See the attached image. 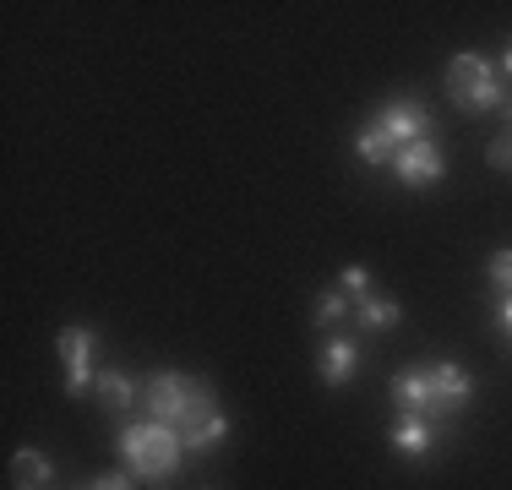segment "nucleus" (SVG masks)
I'll use <instances>...</instances> for the list:
<instances>
[{
  "label": "nucleus",
  "mask_w": 512,
  "mask_h": 490,
  "mask_svg": "<svg viewBox=\"0 0 512 490\" xmlns=\"http://www.w3.org/2000/svg\"><path fill=\"white\" fill-rule=\"evenodd\" d=\"M393 153H398L393 137H387L376 120H365V126L355 131V158H360V164H371V169H376V164H393Z\"/></svg>",
  "instance_id": "4468645a"
},
{
  "label": "nucleus",
  "mask_w": 512,
  "mask_h": 490,
  "mask_svg": "<svg viewBox=\"0 0 512 490\" xmlns=\"http://www.w3.org/2000/svg\"><path fill=\"white\" fill-rule=\"evenodd\" d=\"M93 392H99V403L109 414H126L131 403H137V382H131L126 371H99V382H93Z\"/></svg>",
  "instance_id": "ddd939ff"
},
{
  "label": "nucleus",
  "mask_w": 512,
  "mask_h": 490,
  "mask_svg": "<svg viewBox=\"0 0 512 490\" xmlns=\"http://www.w3.org/2000/svg\"><path fill=\"white\" fill-rule=\"evenodd\" d=\"M93 490H131V474H99V480H93Z\"/></svg>",
  "instance_id": "aec40b11"
},
{
  "label": "nucleus",
  "mask_w": 512,
  "mask_h": 490,
  "mask_svg": "<svg viewBox=\"0 0 512 490\" xmlns=\"http://www.w3.org/2000/svg\"><path fill=\"white\" fill-rule=\"evenodd\" d=\"M344 316H349V294L338 289V284L316 294V305H311V327H322V333H333V327L344 322Z\"/></svg>",
  "instance_id": "dca6fc26"
},
{
  "label": "nucleus",
  "mask_w": 512,
  "mask_h": 490,
  "mask_svg": "<svg viewBox=\"0 0 512 490\" xmlns=\"http://www.w3.org/2000/svg\"><path fill=\"white\" fill-rule=\"evenodd\" d=\"M442 436H447V425L442 420H425V414H404V420L387 431V441H393L398 458H431Z\"/></svg>",
  "instance_id": "6e6552de"
},
{
  "label": "nucleus",
  "mask_w": 512,
  "mask_h": 490,
  "mask_svg": "<svg viewBox=\"0 0 512 490\" xmlns=\"http://www.w3.org/2000/svg\"><path fill=\"white\" fill-rule=\"evenodd\" d=\"M485 164H491V169H502V175L512 169V131H507V137H496L491 147H485Z\"/></svg>",
  "instance_id": "6ab92c4d"
},
{
  "label": "nucleus",
  "mask_w": 512,
  "mask_h": 490,
  "mask_svg": "<svg viewBox=\"0 0 512 490\" xmlns=\"http://www.w3.org/2000/svg\"><path fill=\"white\" fill-rule=\"evenodd\" d=\"M447 98L463 109V115H491V109H507V88L502 71L480 55V49H463L447 66Z\"/></svg>",
  "instance_id": "7ed1b4c3"
},
{
  "label": "nucleus",
  "mask_w": 512,
  "mask_h": 490,
  "mask_svg": "<svg viewBox=\"0 0 512 490\" xmlns=\"http://www.w3.org/2000/svg\"><path fill=\"white\" fill-rule=\"evenodd\" d=\"M387 398L398 403V414H425L431 420V371L425 365H409L387 382Z\"/></svg>",
  "instance_id": "1a4fd4ad"
},
{
  "label": "nucleus",
  "mask_w": 512,
  "mask_h": 490,
  "mask_svg": "<svg viewBox=\"0 0 512 490\" xmlns=\"http://www.w3.org/2000/svg\"><path fill=\"white\" fill-rule=\"evenodd\" d=\"M469 398H474V376L463 371V365H453V360H436L431 365V420L447 425Z\"/></svg>",
  "instance_id": "39448f33"
},
{
  "label": "nucleus",
  "mask_w": 512,
  "mask_h": 490,
  "mask_svg": "<svg viewBox=\"0 0 512 490\" xmlns=\"http://www.w3.org/2000/svg\"><path fill=\"white\" fill-rule=\"evenodd\" d=\"M11 485L17 490H55V463L44 458L39 447H22L11 458Z\"/></svg>",
  "instance_id": "9b49d317"
},
{
  "label": "nucleus",
  "mask_w": 512,
  "mask_h": 490,
  "mask_svg": "<svg viewBox=\"0 0 512 490\" xmlns=\"http://www.w3.org/2000/svg\"><path fill=\"white\" fill-rule=\"evenodd\" d=\"M376 126L393 137V147H409V142H431V131H436V115L425 104H414V98H393L387 109H376Z\"/></svg>",
  "instance_id": "20e7f679"
},
{
  "label": "nucleus",
  "mask_w": 512,
  "mask_h": 490,
  "mask_svg": "<svg viewBox=\"0 0 512 490\" xmlns=\"http://www.w3.org/2000/svg\"><path fill=\"white\" fill-rule=\"evenodd\" d=\"M120 458H126L131 474H142V480H175L180 463L191 458L186 441H180L175 425H120Z\"/></svg>",
  "instance_id": "f03ea898"
},
{
  "label": "nucleus",
  "mask_w": 512,
  "mask_h": 490,
  "mask_svg": "<svg viewBox=\"0 0 512 490\" xmlns=\"http://www.w3.org/2000/svg\"><path fill=\"white\" fill-rule=\"evenodd\" d=\"M142 409H148L158 425L191 431L207 414H218V398H213V387L191 382V376H180V371H153L148 382H142Z\"/></svg>",
  "instance_id": "f257e3e1"
},
{
  "label": "nucleus",
  "mask_w": 512,
  "mask_h": 490,
  "mask_svg": "<svg viewBox=\"0 0 512 490\" xmlns=\"http://www.w3.org/2000/svg\"><path fill=\"white\" fill-rule=\"evenodd\" d=\"M60 360H66V392L82 398L99 376H93V333L88 327H60Z\"/></svg>",
  "instance_id": "0eeeda50"
},
{
  "label": "nucleus",
  "mask_w": 512,
  "mask_h": 490,
  "mask_svg": "<svg viewBox=\"0 0 512 490\" xmlns=\"http://www.w3.org/2000/svg\"><path fill=\"white\" fill-rule=\"evenodd\" d=\"M507 120H512V98H507Z\"/></svg>",
  "instance_id": "5701e85b"
},
{
  "label": "nucleus",
  "mask_w": 512,
  "mask_h": 490,
  "mask_svg": "<svg viewBox=\"0 0 512 490\" xmlns=\"http://www.w3.org/2000/svg\"><path fill=\"white\" fill-rule=\"evenodd\" d=\"M316 371H322V382L327 387H349L355 382V371H360V343L355 338H327L322 343V360H316Z\"/></svg>",
  "instance_id": "9d476101"
},
{
  "label": "nucleus",
  "mask_w": 512,
  "mask_h": 490,
  "mask_svg": "<svg viewBox=\"0 0 512 490\" xmlns=\"http://www.w3.org/2000/svg\"><path fill=\"white\" fill-rule=\"evenodd\" d=\"M355 316H360V327H365V333H393V327L404 322V305H398V300H387V294H365Z\"/></svg>",
  "instance_id": "f8f14e48"
},
{
  "label": "nucleus",
  "mask_w": 512,
  "mask_h": 490,
  "mask_svg": "<svg viewBox=\"0 0 512 490\" xmlns=\"http://www.w3.org/2000/svg\"><path fill=\"white\" fill-rule=\"evenodd\" d=\"M502 71L512 77V39H507V49H502Z\"/></svg>",
  "instance_id": "4be33fe9"
},
{
  "label": "nucleus",
  "mask_w": 512,
  "mask_h": 490,
  "mask_svg": "<svg viewBox=\"0 0 512 490\" xmlns=\"http://www.w3.org/2000/svg\"><path fill=\"white\" fill-rule=\"evenodd\" d=\"M338 284H344L349 300H365V289H371V267H365V262H349L344 273H338Z\"/></svg>",
  "instance_id": "f3484780"
},
{
  "label": "nucleus",
  "mask_w": 512,
  "mask_h": 490,
  "mask_svg": "<svg viewBox=\"0 0 512 490\" xmlns=\"http://www.w3.org/2000/svg\"><path fill=\"white\" fill-rule=\"evenodd\" d=\"M224 436H229V420H224V414H207L202 425H191V431H180V441H186V452H191V458H202V452H213Z\"/></svg>",
  "instance_id": "2eb2a0df"
},
{
  "label": "nucleus",
  "mask_w": 512,
  "mask_h": 490,
  "mask_svg": "<svg viewBox=\"0 0 512 490\" xmlns=\"http://www.w3.org/2000/svg\"><path fill=\"white\" fill-rule=\"evenodd\" d=\"M485 273H491V289L496 294H512V251H496Z\"/></svg>",
  "instance_id": "a211bd4d"
},
{
  "label": "nucleus",
  "mask_w": 512,
  "mask_h": 490,
  "mask_svg": "<svg viewBox=\"0 0 512 490\" xmlns=\"http://www.w3.org/2000/svg\"><path fill=\"white\" fill-rule=\"evenodd\" d=\"M496 322H502V333L512 338V294H502V311H496Z\"/></svg>",
  "instance_id": "412c9836"
},
{
  "label": "nucleus",
  "mask_w": 512,
  "mask_h": 490,
  "mask_svg": "<svg viewBox=\"0 0 512 490\" xmlns=\"http://www.w3.org/2000/svg\"><path fill=\"white\" fill-rule=\"evenodd\" d=\"M393 175L404 180L409 191H431L436 180L447 175V158H442V147H436V142H409V147H398V153H393Z\"/></svg>",
  "instance_id": "423d86ee"
}]
</instances>
